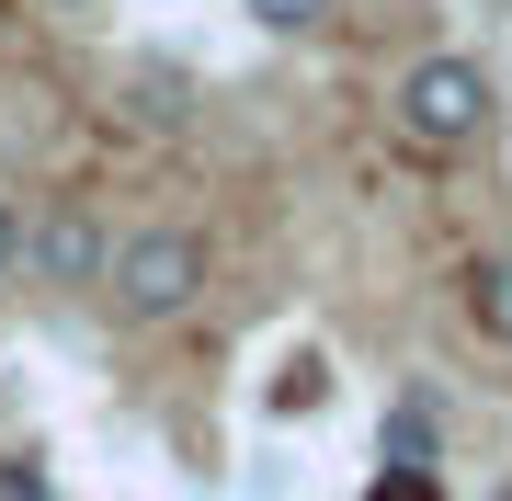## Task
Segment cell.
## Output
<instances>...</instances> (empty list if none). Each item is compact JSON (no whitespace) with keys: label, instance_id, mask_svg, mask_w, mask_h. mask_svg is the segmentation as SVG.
Returning a JSON list of instances; mask_svg holds the SVG:
<instances>
[{"label":"cell","instance_id":"obj_9","mask_svg":"<svg viewBox=\"0 0 512 501\" xmlns=\"http://www.w3.org/2000/svg\"><path fill=\"white\" fill-rule=\"evenodd\" d=\"M12 274H23V205L0 194V285H12Z\"/></svg>","mask_w":512,"mask_h":501},{"label":"cell","instance_id":"obj_8","mask_svg":"<svg viewBox=\"0 0 512 501\" xmlns=\"http://www.w3.org/2000/svg\"><path fill=\"white\" fill-rule=\"evenodd\" d=\"M319 388H330V376H319V353H296V365L274 376V410H319Z\"/></svg>","mask_w":512,"mask_h":501},{"label":"cell","instance_id":"obj_1","mask_svg":"<svg viewBox=\"0 0 512 501\" xmlns=\"http://www.w3.org/2000/svg\"><path fill=\"white\" fill-rule=\"evenodd\" d=\"M387 114H399L410 149H490V126H501V80L478 69V57L433 46V57H410V69H399Z\"/></svg>","mask_w":512,"mask_h":501},{"label":"cell","instance_id":"obj_4","mask_svg":"<svg viewBox=\"0 0 512 501\" xmlns=\"http://www.w3.org/2000/svg\"><path fill=\"white\" fill-rule=\"evenodd\" d=\"M433 456H444V422H433V399H399L376 422V467L387 479H433Z\"/></svg>","mask_w":512,"mask_h":501},{"label":"cell","instance_id":"obj_5","mask_svg":"<svg viewBox=\"0 0 512 501\" xmlns=\"http://www.w3.org/2000/svg\"><path fill=\"white\" fill-rule=\"evenodd\" d=\"M467 319H478V342H501V353H512V240L467 262Z\"/></svg>","mask_w":512,"mask_h":501},{"label":"cell","instance_id":"obj_11","mask_svg":"<svg viewBox=\"0 0 512 501\" xmlns=\"http://www.w3.org/2000/svg\"><path fill=\"white\" fill-rule=\"evenodd\" d=\"M46 12H92V0H46Z\"/></svg>","mask_w":512,"mask_h":501},{"label":"cell","instance_id":"obj_10","mask_svg":"<svg viewBox=\"0 0 512 501\" xmlns=\"http://www.w3.org/2000/svg\"><path fill=\"white\" fill-rule=\"evenodd\" d=\"M365 501H444V490H433V479H376Z\"/></svg>","mask_w":512,"mask_h":501},{"label":"cell","instance_id":"obj_6","mask_svg":"<svg viewBox=\"0 0 512 501\" xmlns=\"http://www.w3.org/2000/svg\"><path fill=\"white\" fill-rule=\"evenodd\" d=\"M239 12H251L262 35H319V23L342 12V0H239Z\"/></svg>","mask_w":512,"mask_h":501},{"label":"cell","instance_id":"obj_7","mask_svg":"<svg viewBox=\"0 0 512 501\" xmlns=\"http://www.w3.org/2000/svg\"><path fill=\"white\" fill-rule=\"evenodd\" d=\"M0 501H57V467L35 445H12V456H0Z\"/></svg>","mask_w":512,"mask_h":501},{"label":"cell","instance_id":"obj_2","mask_svg":"<svg viewBox=\"0 0 512 501\" xmlns=\"http://www.w3.org/2000/svg\"><path fill=\"white\" fill-rule=\"evenodd\" d=\"M205 274H217V251H205L194 228H137V240H114V262H103V297H114V319L160 331V319H183L205 297Z\"/></svg>","mask_w":512,"mask_h":501},{"label":"cell","instance_id":"obj_3","mask_svg":"<svg viewBox=\"0 0 512 501\" xmlns=\"http://www.w3.org/2000/svg\"><path fill=\"white\" fill-rule=\"evenodd\" d=\"M103 262H114V228L80 194H57L46 217H23V274H35V285H57V297H103Z\"/></svg>","mask_w":512,"mask_h":501}]
</instances>
